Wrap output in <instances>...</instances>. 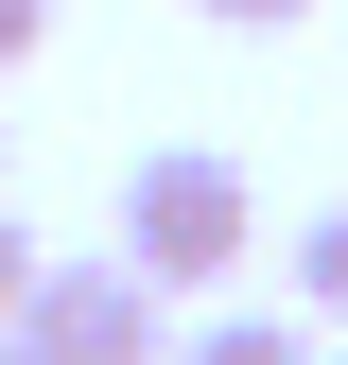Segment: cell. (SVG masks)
Here are the masks:
<instances>
[{"mask_svg": "<svg viewBox=\"0 0 348 365\" xmlns=\"http://www.w3.org/2000/svg\"><path fill=\"white\" fill-rule=\"evenodd\" d=\"M122 261H140L157 296H227L244 261H261V192H244V157L157 140L140 174H122Z\"/></svg>", "mask_w": 348, "mask_h": 365, "instance_id": "obj_1", "label": "cell"}, {"mask_svg": "<svg viewBox=\"0 0 348 365\" xmlns=\"http://www.w3.org/2000/svg\"><path fill=\"white\" fill-rule=\"evenodd\" d=\"M18 348H53V365H174V296H157L122 244H105V261H35Z\"/></svg>", "mask_w": 348, "mask_h": 365, "instance_id": "obj_2", "label": "cell"}, {"mask_svg": "<svg viewBox=\"0 0 348 365\" xmlns=\"http://www.w3.org/2000/svg\"><path fill=\"white\" fill-rule=\"evenodd\" d=\"M174 365H314V331H296V313H192V331H174Z\"/></svg>", "mask_w": 348, "mask_h": 365, "instance_id": "obj_3", "label": "cell"}, {"mask_svg": "<svg viewBox=\"0 0 348 365\" xmlns=\"http://www.w3.org/2000/svg\"><path fill=\"white\" fill-rule=\"evenodd\" d=\"M279 279H296V313H314V331H348V209H314L279 244Z\"/></svg>", "mask_w": 348, "mask_h": 365, "instance_id": "obj_4", "label": "cell"}, {"mask_svg": "<svg viewBox=\"0 0 348 365\" xmlns=\"http://www.w3.org/2000/svg\"><path fill=\"white\" fill-rule=\"evenodd\" d=\"M192 18H227V35H296L314 0H192Z\"/></svg>", "mask_w": 348, "mask_h": 365, "instance_id": "obj_5", "label": "cell"}, {"mask_svg": "<svg viewBox=\"0 0 348 365\" xmlns=\"http://www.w3.org/2000/svg\"><path fill=\"white\" fill-rule=\"evenodd\" d=\"M18 296H35V244H18V209H0V331H18Z\"/></svg>", "mask_w": 348, "mask_h": 365, "instance_id": "obj_6", "label": "cell"}, {"mask_svg": "<svg viewBox=\"0 0 348 365\" xmlns=\"http://www.w3.org/2000/svg\"><path fill=\"white\" fill-rule=\"evenodd\" d=\"M35 35H53V0H0V70H18V53H35Z\"/></svg>", "mask_w": 348, "mask_h": 365, "instance_id": "obj_7", "label": "cell"}, {"mask_svg": "<svg viewBox=\"0 0 348 365\" xmlns=\"http://www.w3.org/2000/svg\"><path fill=\"white\" fill-rule=\"evenodd\" d=\"M0 365H53V348H18V331H0Z\"/></svg>", "mask_w": 348, "mask_h": 365, "instance_id": "obj_8", "label": "cell"}, {"mask_svg": "<svg viewBox=\"0 0 348 365\" xmlns=\"http://www.w3.org/2000/svg\"><path fill=\"white\" fill-rule=\"evenodd\" d=\"M314 365H348V348H314Z\"/></svg>", "mask_w": 348, "mask_h": 365, "instance_id": "obj_9", "label": "cell"}, {"mask_svg": "<svg viewBox=\"0 0 348 365\" xmlns=\"http://www.w3.org/2000/svg\"><path fill=\"white\" fill-rule=\"evenodd\" d=\"M0 140H18V122H0Z\"/></svg>", "mask_w": 348, "mask_h": 365, "instance_id": "obj_10", "label": "cell"}]
</instances>
